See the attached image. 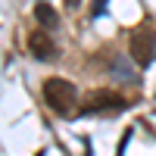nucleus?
<instances>
[{
	"label": "nucleus",
	"instance_id": "1",
	"mask_svg": "<svg viewBox=\"0 0 156 156\" xmlns=\"http://www.w3.org/2000/svg\"><path fill=\"white\" fill-rule=\"evenodd\" d=\"M41 94H44V103L56 115H72L75 112V103H78V90L72 81L66 78H47L41 84Z\"/></svg>",
	"mask_w": 156,
	"mask_h": 156
},
{
	"label": "nucleus",
	"instance_id": "4",
	"mask_svg": "<svg viewBox=\"0 0 156 156\" xmlns=\"http://www.w3.org/2000/svg\"><path fill=\"white\" fill-rule=\"evenodd\" d=\"M125 106L128 103L119 94H112V90H94L84 103V112H122Z\"/></svg>",
	"mask_w": 156,
	"mask_h": 156
},
{
	"label": "nucleus",
	"instance_id": "2",
	"mask_svg": "<svg viewBox=\"0 0 156 156\" xmlns=\"http://www.w3.org/2000/svg\"><path fill=\"white\" fill-rule=\"evenodd\" d=\"M131 56L140 69H147L156 59V28L153 25H140V28L131 34Z\"/></svg>",
	"mask_w": 156,
	"mask_h": 156
},
{
	"label": "nucleus",
	"instance_id": "3",
	"mask_svg": "<svg viewBox=\"0 0 156 156\" xmlns=\"http://www.w3.org/2000/svg\"><path fill=\"white\" fill-rule=\"evenodd\" d=\"M53 31H47V28H41V25H37V28L28 34V50H31V56L34 59H44V62H50V59H56V44H53V37H50Z\"/></svg>",
	"mask_w": 156,
	"mask_h": 156
},
{
	"label": "nucleus",
	"instance_id": "6",
	"mask_svg": "<svg viewBox=\"0 0 156 156\" xmlns=\"http://www.w3.org/2000/svg\"><path fill=\"white\" fill-rule=\"evenodd\" d=\"M103 9H106V0H94V16H100Z\"/></svg>",
	"mask_w": 156,
	"mask_h": 156
},
{
	"label": "nucleus",
	"instance_id": "7",
	"mask_svg": "<svg viewBox=\"0 0 156 156\" xmlns=\"http://www.w3.org/2000/svg\"><path fill=\"white\" fill-rule=\"evenodd\" d=\"M62 3H66V9H78V6H81V0H62Z\"/></svg>",
	"mask_w": 156,
	"mask_h": 156
},
{
	"label": "nucleus",
	"instance_id": "5",
	"mask_svg": "<svg viewBox=\"0 0 156 156\" xmlns=\"http://www.w3.org/2000/svg\"><path fill=\"white\" fill-rule=\"evenodd\" d=\"M34 19H37V25L47 28V31H56V28H59V12L50 6L47 0H37V3H34Z\"/></svg>",
	"mask_w": 156,
	"mask_h": 156
}]
</instances>
